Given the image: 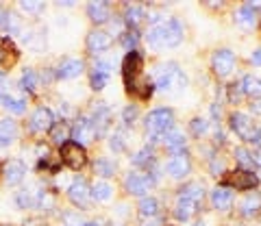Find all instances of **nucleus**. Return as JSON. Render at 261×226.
Masks as SVG:
<instances>
[{
	"label": "nucleus",
	"mask_w": 261,
	"mask_h": 226,
	"mask_svg": "<svg viewBox=\"0 0 261 226\" xmlns=\"http://www.w3.org/2000/svg\"><path fill=\"white\" fill-rule=\"evenodd\" d=\"M174 126V113L170 109H154L148 113V118H146V131H148L150 139L157 142L161 135H166L168 131H172Z\"/></svg>",
	"instance_id": "obj_3"
},
{
	"label": "nucleus",
	"mask_w": 261,
	"mask_h": 226,
	"mask_svg": "<svg viewBox=\"0 0 261 226\" xmlns=\"http://www.w3.org/2000/svg\"><path fill=\"white\" fill-rule=\"evenodd\" d=\"M7 94H9V78H7V74H0V98H7Z\"/></svg>",
	"instance_id": "obj_48"
},
{
	"label": "nucleus",
	"mask_w": 261,
	"mask_h": 226,
	"mask_svg": "<svg viewBox=\"0 0 261 226\" xmlns=\"http://www.w3.org/2000/svg\"><path fill=\"white\" fill-rule=\"evenodd\" d=\"M124 146H126L124 133H122V131H116V133L111 135V139H109V148H111L113 152H122V150H124Z\"/></svg>",
	"instance_id": "obj_40"
},
{
	"label": "nucleus",
	"mask_w": 261,
	"mask_h": 226,
	"mask_svg": "<svg viewBox=\"0 0 261 226\" xmlns=\"http://www.w3.org/2000/svg\"><path fill=\"white\" fill-rule=\"evenodd\" d=\"M211 174H224V159H211Z\"/></svg>",
	"instance_id": "obj_47"
},
{
	"label": "nucleus",
	"mask_w": 261,
	"mask_h": 226,
	"mask_svg": "<svg viewBox=\"0 0 261 226\" xmlns=\"http://www.w3.org/2000/svg\"><path fill=\"white\" fill-rule=\"evenodd\" d=\"M3 104H5V109L11 111V113H24V109H27V102L20 100V98H11V96L3 98Z\"/></svg>",
	"instance_id": "obj_35"
},
{
	"label": "nucleus",
	"mask_w": 261,
	"mask_h": 226,
	"mask_svg": "<svg viewBox=\"0 0 261 226\" xmlns=\"http://www.w3.org/2000/svg\"><path fill=\"white\" fill-rule=\"evenodd\" d=\"M37 85H39V78L35 74V70H31L27 68L22 72V78H20V87L24 92H35L37 90Z\"/></svg>",
	"instance_id": "obj_31"
},
{
	"label": "nucleus",
	"mask_w": 261,
	"mask_h": 226,
	"mask_svg": "<svg viewBox=\"0 0 261 226\" xmlns=\"http://www.w3.org/2000/svg\"><path fill=\"white\" fill-rule=\"evenodd\" d=\"M20 59V50L15 48L11 39H3L0 42V68L3 70H11Z\"/></svg>",
	"instance_id": "obj_14"
},
{
	"label": "nucleus",
	"mask_w": 261,
	"mask_h": 226,
	"mask_svg": "<svg viewBox=\"0 0 261 226\" xmlns=\"http://www.w3.org/2000/svg\"><path fill=\"white\" fill-rule=\"evenodd\" d=\"M116 170H118V165L113 163L111 159H107V157L96 159V163H94V172L100 174L102 179H109V176H113V174H116Z\"/></svg>",
	"instance_id": "obj_29"
},
{
	"label": "nucleus",
	"mask_w": 261,
	"mask_h": 226,
	"mask_svg": "<svg viewBox=\"0 0 261 226\" xmlns=\"http://www.w3.org/2000/svg\"><path fill=\"white\" fill-rule=\"evenodd\" d=\"M137 33L135 31H126V33H122V46H124V50L128 52H135V48H137Z\"/></svg>",
	"instance_id": "obj_39"
},
{
	"label": "nucleus",
	"mask_w": 261,
	"mask_h": 226,
	"mask_svg": "<svg viewBox=\"0 0 261 226\" xmlns=\"http://www.w3.org/2000/svg\"><path fill=\"white\" fill-rule=\"evenodd\" d=\"M250 109H252V113H259V116H261V100L250 102Z\"/></svg>",
	"instance_id": "obj_52"
},
{
	"label": "nucleus",
	"mask_w": 261,
	"mask_h": 226,
	"mask_svg": "<svg viewBox=\"0 0 261 226\" xmlns=\"http://www.w3.org/2000/svg\"><path fill=\"white\" fill-rule=\"evenodd\" d=\"M150 159H152V148L150 146H146V148H142L137 155H133V165H146L148 167V163H150Z\"/></svg>",
	"instance_id": "obj_37"
},
{
	"label": "nucleus",
	"mask_w": 261,
	"mask_h": 226,
	"mask_svg": "<svg viewBox=\"0 0 261 226\" xmlns=\"http://www.w3.org/2000/svg\"><path fill=\"white\" fill-rule=\"evenodd\" d=\"M159 213V200L152 196H144L140 200V215L142 217H154Z\"/></svg>",
	"instance_id": "obj_30"
},
{
	"label": "nucleus",
	"mask_w": 261,
	"mask_h": 226,
	"mask_svg": "<svg viewBox=\"0 0 261 226\" xmlns=\"http://www.w3.org/2000/svg\"><path fill=\"white\" fill-rule=\"evenodd\" d=\"M252 63H255V66H261V50L252 52Z\"/></svg>",
	"instance_id": "obj_51"
},
{
	"label": "nucleus",
	"mask_w": 261,
	"mask_h": 226,
	"mask_svg": "<svg viewBox=\"0 0 261 226\" xmlns=\"http://www.w3.org/2000/svg\"><path fill=\"white\" fill-rule=\"evenodd\" d=\"M15 203H18V207H20V209H29V207L33 205V198H31V193L20 191L18 196H15Z\"/></svg>",
	"instance_id": "obj_45"
},
{
	"label": "nucleus",
	"mask_w": 261,
	"mask_h": 226,
	"mask_svg": "<svg viewBox=\"0 0 261 226\" xmlns=\"http://www.w3.org/2000/svg\"><path fill=\"white\" fill-rule=\"evenodd\" d=\"M68 196L72 200V205H76L81 209H89V200H92V187L83 179H74L68 185Z\"/></svg>",
	"instance_id": "obj_7"
},
{
	"label": "nucleus",
	"mask_w": 261,
	"mask_h": 226,
	"mask_svg": "<svg viewBox=\"0 0 261 226\" xmlns=\"http://www.w3.org/2000/svg\"><path fill=\"white\" fill-rule=\"evenodd\" d=\"M163 144H166V148H170L176 155V152H181L185 148V137H183L181 131L172 128V131H168L166 135H163Z\"/></svg>",
	"instance_id": "obj_25"
},
{
	"label": "nucleus",
	"mask_w": 261,
	"mask_h": 226,
	"mask_svg": "<svg viewBox=\"0 0 261 226\" xmlns=\"http://www.w3.org/2000/svg\"><path fill=\"white\" fill-rule=\"evenodd\" d=\"M146 18V11H144V7H137V5H133V7H128V11H126V15H124V20H126V24L130 29H135V26H140V22Z\"/></svg>",
	"instance_id": "obj_32"
},
{
	"label": "nucleus",
	"mask_w": 261,
	"mask_h": 226,
	"mask_svg": "<svg viewBox=\"0 0 261 226\" xmlns=\"http://www.w3.org/2000/svg\"><path fill=\"white\" fill-rule=\"evenodd\" d=\"M257 211H261V196L257 191L246 193V198L242 200V213L244 215H255Z\"/></svg>",
	"instance_id": "obj_27"
},
{
	"label": "nucleus",
	"mask_w": 261,
	"mask_h": 226,
	"mask_svg": "<svg viewBox=\"0 0 261 226\" xmlns=\"http://www.w3.org/2000/svg\"><path fill=\"white\" fill-rule=\"evenodd\" d=\"M259 7H261V3H246L244 7H240V9L235 11V22H238L242 29H252L257 24L255 9H259Z\"/></svg>",
	"instance_id": "obj_16"
},
{
	"label": "nucleus",
	"mask_w": 261,
	"mask_h": 226,
	"mask_svg": "<svg viewBox=\"0 0 261 226\" xmlns=\"http://www.w3.org/2000/svg\"><path fill=\"white\" fill-rule=\"evenodd\" d=\"M18 7L24 13H39L44 9V3H20Z\"/></svg>",
	"instance_id": "obj_44"
},
{
	"label": "nucleus",
	"mask_w": 261,
	"mask_h": 226,
	"mask_svg": "<svg viewBox=\"0 0 261 226\" xmlns=\"http://www.w3.org/2000/svg\"><path fill=\"white\" fill-rule=\"evenodd\" d=\"M250 144H255V146H261V131H259V128H255V131H252Z\"/></svg>",
	"instance_id": "obj_49"
},
{
	"label": "nucleus",
	"mask_w": 261,
	"mask_h": 226,
	"mask_svg": "<svg viewBox=\"0 0 261 226\" xmlns=\"http://www.w3.org/2000/svg\"><path fill=\"white\" fill-rule=\"evenodd\" d=\"M111 196H113V187L107 181H96L92 185V200H96V203H109Z\"/></svg>",
	"instance_id": "obj_24"
},
{
	"label": "nucleus",
	"mask_w": 261,
	"mask_h": 226,
	"mask_svg": "<svg viewBox=\"0 0 261 226\" xmlns=\"http://www.w3.org/2000/svg\"><path fill=\"white\" fill-rule=\"evenodd\" d=\"M83 226H100V224H96V222H85Z\"/></svg>",
	"instance_id": "obj_54"
},
{
	"label": "nucleus",
	"mask_w": 261,
	"mask_h": 226,
	"mask_svg": "<svg viewBox=\"0 0 261 226\" xmlns=\"http://www.w3.org/2000/svg\"><path fill=\"white\" fill-rule=\"evenodd\" d=\"M144 59L140 52H128L124 56V63H122V74H124V83H126V92L137 96V98H150L152 94V85L150 80L144 76Z\"/></svg>",
	"instance_id": "obj_1"
},
{
	"label": "nucleus",
	"mask_w": 261,
	"mask_h": 226,
	"mask_svg": "<svg viewBox=\"0 0 261 226\" xmlns=\"http://www.w3.org/2000/svg\"><path fill=\"white\" fill-rule=\"evenodd\" d=\"M137 116H140V109L135 107V104H128V107L122 111V120H124V124H133Z\"/></svg>",
	"instance_id": "obj_42"
},
{
	"label": "nucleus",
	"mask_w": 261,
	"mask_h": 226,
	"mask_svg": "<svg viewBox=\"0 0 261 226\" xmlns=\"http://www.w3.org/2000/svg\"><path fill=\"white\" fill-rule=\"evenodd\" d=\"M18 137V124L13 120H0V148L9 146Z\"/></svg>",
	"instance_id": "obj_23"
},
{
	"label": "nucleus",
	"mask_w": 261,
	"mask_h": 226,
	"mask_svg": "<svg viewBox=\"0 0 261 226\" xmlns=\"http://www.w3.org/2000/svg\"><path fill=\"white\" fill-rule=\"evenodd\" d=\"M192 226H209V224H207V222H202V220H200V222H194Z\"/></svg>",
	"instance_id": "obj_53"
},
{
	"label": "nucleus",
	"mask_w": 261,
	"mask_h": 226,
	"mask_svg": "<svg viewBox=\"0 0 261 226\" xmlns=\"http://www.w3.org/2000/svg\"><path fill=\"white\" fill-rule=\"evenodd\" d=\"M207 128H209V122L205 118H194L190 122V131H192L194 137H202L207 133Z\"/></svg>",
	"instance_id": "obj_36"
},
{
	"label": "nucleus",
	"mask_w": 261,
	"mask_h": 226,
	"mask_svg": "<svg viewBox=\"0 0 261 226\" xmlns=\"http://www.w3.org/2000/svg\"><path fill=\"white\" fill-rule=\"evenodd\" d=\"M35 205L39 209H46V211H50V209L55 207V196L48 189H42L37 193V200H35Z\"/></svg>",
	"instance_id": "obj_34"
},
{
	"label": "nucleus",
	"mask_w": 261,
	"mask_h": 226,
	"mask_svg": "<svg viewBox=\"0 0 261 226\" xmlns=\"http://www.w3.org/2000/svg\"><path fill=\"white\" fill-rule=\"evenodd\" d=\"M250 157H252V163L261 167V148H259V150H252V152H250Z\"/></svg>",
	"instance_id": "obj_50"
},
{
	"label": "nucleus",
	"mask_w": 261,
	"mask_h": 226,
	"mask_svg": "<svg viewBox=\"0 0 261 226\" xmlns=\"http://www.w3.org/2000/svg\"><path fill=\"white\" fill-rule=\"evenodd\" d=\"M109 83V76H102V74H94L92 72V87L94 90H105V85Z\"/></svg>",
	"instance_id": "obj_46"
},
{
	"label": "nucleus",
	"mask_w": 261,
	"mask_h": 226,
	"mask_svg": "<svg viewBox=\"0 0 261 226\" xmlns=\"http://www.w3.org/2000/svg\"><path fill=\"white\" fill-rule=\"evenodd\" d=\"M259 179L248 170H233V172H226L222 179V187L226 189H255Z\"/></svg>",
	"instance_id": "obj_5"
},
{
	"label": "nucleus",
	"mask_w": 261,
	"mask_h": 226,
	"mask_svg": "<svg viewBox=\"0 0 261 226\" xmlns=\"http://www.w3.org/2000/svg\"><path fill=\"white\" fill-rule=\"evenodd\" d=\"M109 122H111V111L107 104H96L94 107V118H92V124H94V131L96 135H105L109 128Z\"/></svg>",
	"instance_id": "obj_19"
},
{
	"label": "nucleus",
	"mask_w": 261,
	"mask_h": 226,
	"mask_svg": "<svg viewBox=\"0 0 261 226\" xmlns=\"http://www.w3.org/2000/svg\"><path fill=\"white\" fill-rule=\"evenodd\" d=\"M87 15H89V20L96 22V24L107 22L109 15H111L109 3H100V0H98V3H89V5H87Z\"/></svg>",
	"instance_id": "obj_22"
},
{
	"label": "nucleus",
	"mask_w": 261,
	"mask_h": 226,
	"mask_svg": "<svg viewBox=\"0 0 261 226\" xmlns=\"http://www.w3.org/2000/svg\"><path fill=\"white\" fill-rule=\"evenodd\" d=\"M166 170H168V174L172 176V179H183V176H187L190 174V170H192L190 157H187L185 152H176V155H172L168 159Z\"/></svg>",
	"instance_id": "obj_10"
},
{
	"label": "nucleus",
	"mask_w": 261,
	"mask_h": 226,
	"mask_svg": "<svg viewBox=\"0 0 261 226\" xmlns=\"http://www.w3.org/2000/svg\"><path fill=\"white\" fill-rule=\"evenodd\" d=\"M113 72V63L107 59H98L94 63V74H102V76H111Z\"/></svg>",
	"instance_id": "obj_41"
},
{
	"label": "nucleus",
	"mask_w": 261,
	"mask_h": 226,
	"mask_svg": "<svg viewBox=\"0 0 261 226\" xmlns=\"http://www.w3.org/2000/svg\"><path fill=\"white\" fill-rule=\"evenodd\" d=\"M68 135H70V131H68V126H65L63 122L55 124V126L50 128V139H53L55 144H65V139H68Z\"/></svg>",
	"instance_id": "obj_33"
},
{
	"label": "nucleus",
	"mask_w": 261,
	"mask_h": 226,
	"mask_svg": "<svg viewBox=\"0 0 261 226\" xmlns=\"http://www.w3.org/2000/svg\"><path fill=\"white\" fill-rule=\"evenodd\" d=\"M228 120H231V128L235 131V135L242 137L244 142H250V135L255 131V126H252V120L246 113H233Z\"/></svg>",
	"instance_id": "obj_12"
},
{
	"label": "nucleus",
	"mask_w": 261,
	"mask_h": 226,
	"mask_svg": "<svg viewBox=\"0 0 261 226\" xmlns=\"http://www.w3.org/2000/svg\"><path fill=\"white\" fill-rule=\"evenodd\" d=\"M61 220H63V226H83V224H85V222L79 217V213H63Z\"/></svg>",
	"instance_id": "obj_43"
},
{
	"label": "nucleus",
	"mask_w": 261,
	"mask_h": 226,
	"mask_svg": "<svg viewBox=\"0 0 261 226\" xmlns=\"http://www.w3.org/2000/svg\"><path fill=\"white\" fill-rule=\"evenodd\" d=\"M233 191L226 189V187H216L211 191V207L216 209V211H228V209L233 207Z\"/></svg>",
	"instance_id": "obj_20"
},
{
	"label": "nucleus",
	"mask_w": 261,
	"mask_h": 226,
	"mask_svg": "<svg viewBox=\"0 0 261 226\" xmlns=\"http://www.w3.org/2000/svg\"><path fill=\"white\" fill-rule=\"evenodd\" d=\"M178 196H185V198L194 200V203H200L202 196H205V187H202V183H198V181L187 183L181 187V193H178Z\"/></svg>",
	"instance_id": "obj_26"
},
{
	"label": "nucleus",
	"mask_w": 261,
	"mask_h": 226,
	"mask_svg": "<svg viewBox=\"0 0 261 226\" xmlns=\"http://www.w3.org/2000/svg\"><path fill=\"white\" fill-rule=\"evenodd\" d=\"M235 161L242 165V170H250L252 165V157H250V152L248 150H244V148H235Z\"/></svg>",
	"instance_id": "obj_38"
},
{
	"label": "nucleus",
	"mask_w": 261,
	"mask_h": 226,
	"mask_svg": "<svg viewBox=\"0 0 261 226\" xmlns=\"http://www.w3.org/2000/svg\"><path fill=\"white\" fill-rule=\"evenodd\" d=\"M55 126V116L48 107H37L35 113L31 116V131L35 133H44V131H50Z\"/></svg>",
	"instance_id": "obj_11"
},
{
	"label": "nucleus",
	"mask_w": 261,
	"mask_h": 226,
	"mask_svg": "<svg viewBox=\"0 0 261 226\" xmlns=\"http://www.w3.org/2000/svg\"><path fill=\"white\" fill-rule=\"evenodd\" d=\"M235 52L228 50V48H222V50L214 52V56H211V68H214V72L218 76H228L235 68Z\"/></svg>",
	"instance_id": "obj_8"
},
{
	"label": "nucleus",
	"mask_w": 261,
	"mask_h": 226,
	"mask_svg": "<svg viewBox=\"0 0 261 226\" xmlns=\"http://www.w3.org/2000/svg\"><path fill=\"white\" fill-rule=\"evenodd\" d=\"M87 52L92 54H100L105 50H109L111 46V35L105 33V31H92V33L87 35Z\"/></svg>",
	"instance_id": "obj_13"
},
{
	"label": "nucleus",
	"mask_w": 261,
	"mask_h": 226,
	"mask_svg": "<svg viewBox=\"0 0 261 226\" xmlns=\"http://www.w3.org/2000/svg\"><path fill=\"white\" fill-rule=\"evenodd\" d=\"M72 137L76 139V144H87V142H92L94 137H96V131H94V124H92V118H79L76 120V124H74V131H72Z\"/></svg>",
	"instance_id": "obj_15"
},
{
	"label": "nucleus",
	"mask_w": 261,
	"mask_h": 226,
	"mask_svg": "<svg viewBox=\"0 0 261 226\" xmlns=\"http://www.w3.org/2000/svg\"><path fill=\"white\" fill-rule=\"evenodd\" d=\"M198 211V203L185 198V196H178L176 198V205H174V217L178 222H190L192 217Z\"/></svg>",
	"instance_id": "obj_17"
},
{
	"label": "nucleus",
	"mask_w": 261,
	"mask_h": 226,
	"mask_svg": "<svg viewBox=\"0 0 261 226\" xmlns=\"http://www.w3.org/2000/svg\"><path fill=\"white\" fill-rule=\"evenodd\" d=\"M152 179L150 176H144V174H137V172H130L126 179H124V187H126V191L130 193V196H146V193L150 191V187H152Z\"/></svg>",
	"instance_id": "obj_9"
},
{
	"label": "nucleus",
	"mask_w": 261,
	"mask_h": 226,
	"mask_svg": "<svg viewBox=\"0 0 261 226\" xmlns=\"http://www.w3.org/2000/svg\"><path fill=\"white\" fill-rule=\"evenodd\" d=\"M242 92L246 96H252V98H259L261 96V78L259 76H244L242 78Z\"/></svg>",
	"instance_id": "obj_28"
},
{
	"label": "nucleus",
	"mask_w": 261,
	"mask_h": 226,
	"mask_svg": "<svg viewBox=\"0 0 261 226\" xmlns=\"http://www.w3.org/2000/svg\"><path fill=\"white\" fill-rule=\"evenodd\" d=\"M185 83H187V78L176 68V63H166V66H159L154 70V85L163 92H170L174 87H185Z\"/></svg>",
	"instance_id": "obj_4"
},
{
	"label": "nucleus",
	"mask_w": 261,
	"mask_h": 226,
	"mask_svg": "<svg viewBox=\"0 0 261 226\" xmlns=\"http://www.w3.org/2000/svg\"><path fill=\"white\" fill-rule=\"evenodd\" d=\"M83 70H85V66L81 59H63L59 63V68H57V76L63 78V80L76 78V76L83 74Z\"/></svg>",
	"instance_id": "obj_21"
},
{
	"label": "nucleus",
	"mask_w": 261,
	"mask_h": 226,
	"mask_svg": "<svg viewBox=\"0 0 261 226\" xmlns=\"http://www.w3.org/2000/svg\"><path fill=\"white\" fill-rule=\"evenodd\" d=\"M183 42V24L178 20L159 22L146 33V44L152 50H166V48H176Z\"/></svg>",
	"instance_id": "obj_2"
},
{
	"label": "nucleus",
	"mask_w": 261,
	"mask_h": 226,
	"mask_svg": "<svg viewBox=\"0 0 261 226\" xmlns=\"http://www.w3.org/2000/svg\"><path fill=\"white\" fill-rule=\"evenodd\" d=\"M24 174H27V165L20 159H11L5 163V183L7 185H18L22 183Z\"/></svg>",
	"instance_id": "obj_18"
},
{
	"label": "nucleus",
	"mask_w": 261,
	"mask_h": 226,
	"mask_svg": "<svg viewBox=\"0 0 261 226\" xmlns=\"http://www.w3.org/2000/svg\"><path fill=\"white\" fill-rule=\"evenodd\" d=\"M61 161L70 170H81L87 163V155H85V148L76 142H65L61 146Z\"/></svg>",
	"instance_id": "obj_6"
}]
</instances>
